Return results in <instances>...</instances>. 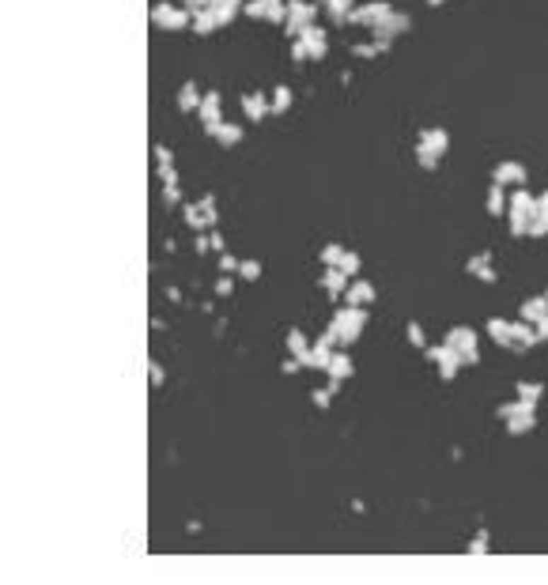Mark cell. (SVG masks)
<instances>
[{"label":"cell","mask_w":548,"mask_h":585,"mask_svg":"<svg viewBox=\"0 0 548 585\" xmlns=\"http://www.w3.org/2000/svg\"><path fill=\"white\" fill-rule=\"evenodd\" d=\"M238 264L243 261H235L231 253H219V272H238Z\"/></svg>","instance_id":"obj_45"},{"label":"cell","mask_w":548,"mask_h":585,"mask_svg":"<svg viewBox=\"0 0 548 585\" xmlns=\"http://www.w3.org/2000/svg\"><path fill=\"white\" fill-rule=\"evenodd\" d=\"M344 246H341V242H329V246L322 249V264H325V268H329V264H341V257H344Z\"/></svg>","instance_id":"obj_34"},{"label":"cell","mask_w":548,"mask_h":585,"mask_svg":"<svg viewBox=\"0 0 548 585\" xmlns=\"http://www.w3.org/2000/svg\"><path fill=\"white\" fill-rule=\"evenodd\" d=\"M156 162L159 167H170V148L167 143H156Z\"/></svg>","instance_id":"obj_47"},{"label":"cell","mask_w":548,"mask_h":585,"mask_svg":"<svg viewBox=\"0 0 548 585\" xmlns=\"http://www.w3.org/2000/svg\"><path fill=\"white\" fill-rule=\"evenodd\" d=\"M341 302H348V306H371V302H375V283L363 280V276H356V280L348 283V291H344Z\"/></svg>","instance_id":"obj_14"},{"label":"cell","mask_w":548,"mask_h":585,"mask_svg":"<svg viewBox=\"0 0 548 585\" xmlns=\"http://www.w3.org/2000/svg\"><path fill=\"white\" fill-rule=\"evenodd\" d=\"M216 140L223 143V148H235V143L243 140V125H235V121H223V125H219V132H216Z\"/></svg>","instance_id":"obj_28"},{"label":"cell","mask_w":548,"mask_h":585,"mask_svg":"<svg viewBox=\"0 0 548 585\" xmlns=\"http://www.w3.org/2000/svg\"><path fill=\"white\" fill-rule=\"evenodd\" d=\"M488 340L499 348H514V336H511V321H503V317H488Z\"/></svg>","instance_id":"obj_19"},{"label":"cell","mask_w":548,"mask_h":585,"mask_svg":"<svg viewBox=\"0 0 548 585\" xmlns=\"http://www.w3.org/2000/svg\"><path fill=\"white\" fill-rule=\"evenodd\" d=\"M243 8H246V0H219L216 4V23L219 27H231L238 16H243Z\"/></svg>","instance_id":"obj_22"},{"label":"cell","mask_w":548,"mask_h":585,"mask_svg":"<svg viewBox=\"0 0 548 585\" xmlns=\"http://www.w3.org/2000/svg\"><path fill=\"white\" fill-rule=\"evenodd\" d=\"M337 389H341V382H329L325 389H310V404H314V408H322V412H325V408L333 404V393H337Z\"/></svg>","instance_id":"obj_31"},{"label":"cell","mask_w":548,"mask_h":585,"mask_svg":"<svg viewBox=\"0 0 548 585\" xmlns=\"http://www.w3.org/2000/svg\"><path fill=\"white\" fill-rule=\"evenodd\" d=\"M337 268H341V272H348V276H352V280H356V276L363 272V257H359V253H344Z\"/></svg>","instance_id":"obj_33"},{"label":"cell","mask_w":548,"mask_h":585,"mask_svg":"<svg viewBox=\"0 0 548 585\" xmlns=\"http://www.w3.org/2000/svg\"><path fill=\"white\" fill-rule=\"evenodd\" d=\"M182 215H185V223H190L193 230H212V227H208V219H204V212H201V204H190V201H185V204H182Z\"/></svg>","instance_id":"obj_27"},{"label":"cell","mask_w":548,"mask_h":585,"mask_svg":"<svg viewBox=\"0 0 548 585\" xmlns=\"http://www.w3.org/2000/svg\"><path fill=\"white\" fill-rule=\"evenodd\" d=\"M148 382H151V389H159V385L167 382V370H163L156 359H151V367H148Z\"/></svg>","instance_id":"obj_42"},{"label":"cell","mask_w":548,"mask_h":585,"mask_svg":"<svg viewBox=\"0 0 548 585\" xmlns=\"http://www.w3.org/2000/svg\"><path fill=\"white\" fill-rule=\"evenodd\" d=\"M269 110H272V114H288V110H291V87H276V91H272L269 95Z\"/></svg>","instance_id":"obj_26"},{"label":"cell","mask_w":548,"mask_h":585,"mask_svg":"<svg viewBox=\"0 0 548 585\" xmlns=\"http://www.w3.org/2000/svg\"><path fill=\"white\" fill-rule=\"evenodd\" d=\"M243 12H246L250 19H265V16H269V0H246Z\"/></svg>","instance_id":"obj_39"},{"label":"cell","mask_w":548,"mask_h":585,"mask_svg":"<svg viewBox=\"0 0 548 585\" xmlns=\"http://www.w3.org/2000/svg\"><path fill=\"white\" fill-rule=\"evenodd\" d=\"M280 370H284V374H295V370H303V362L295 359V355H288V359L280 362Z\"/></svg>","instance_id":"obj_49"},{"label":"cell","mask_w":548,"mask_h":585,"mask_svg":"<svg viewBox=\"0 0 548 585\" xmlns=\"http://www.w3.org/2000/svg\"><path fill=\"white\" fill-rule=\"evenodd\" d=\"M197 204H201V212H204V219H208V227H216V223H219V212H216V196H212V193H204V196H201V201H197Z\"/></svg>","instance_id":"obj_35"},{"label":"cell","mask_w":548,"mask_h":585,"mask_svg":"<svg viewBox=\"0 0 548 585\" xmlns=\"http://www.w3.org/2000/svg\"><path fill=\"white\" fill-rule=\"evenodd\" d=\"M329 333L341 340V348H352L359 336L367 333V306H337L333 321H329Z\"/></svg>","instance_id":"obj_1"},{"label":"cell","mask_w":548,"mask_h":585,"mask_svg":"<svg viewBox=\"0 0 548 585\" xmlns=\"http://www.w3.org/2000/svg\"><path fill=\"white\" fill-rule=\"evenodd\" d=\"M314 19H317V4H310V0H288V23H284V35L299 38L303 27H310Z\"/></svg>","instance_id":"obj_8"},{"label":"cell","mask_w":548,"mask_h":585,"mask_svg":"<svg viewBox=\"0 0 548 585\" xmlns=\"http://www.w3.org/2000/svg\"><path fill=\"white\" fill-rule=\"evenodd\" d=\"M348 283H352V276H348V272H341V268H337V264H329V268L322 272V287H325V295H329V299H344V291H348Z\"/></svg>","instance_id":"obj_13"},{"label":"cell","mask_w":548,"mask_h":585,"mask_svg":"<svg viewBox=\"0 0 548 585\" xmlns=\"http://www.w3.org/2000/svg\"><path fill=\"white\" fill-rule=\"evenodd\" d=\"M201 91H197V83H182L178 87V110H185V114H197L201 110Z\"/></svg>","instance_id":"obj_24"},{"label":"cell","mask_w":548,"mask_h":585,"mask_svg":"<svg viewBox=\"0 0 548 585\" xmlns=\"http://www.w3.org/2000/svg\"><path fill=\"white\" fill-rule=\"evenodd\" d=\"M163 201H167V204H182V185H163Z\"/></svg>","instance_id":"obj_43"},{"label":"cell","mask_w":548,"mask_h":585,"mask_svg":"<svg viewBox=\"0 0 548 585\" xmlns=\"http://www.w3.org/2000/svg\"><path fill=\"white\" fill-rule=\"evenodd\" d=\"M212 30H219L216 23V8H201V12H193V35H212Z\"/></svg>","instance_id":"obj_25"},{"label":"cell","mask_w":548,"mask_h":585,"mask_svg":"<svg viewBox=\"0 0 548 585\" xmlns=\"http://www.w3.org/2000/svg\"><path fill=\"white\" fill-rule=\"evenodd\" d=\"M393 12V4L390 0H367V4H356L352 8V16H348V23H356V27H375L378 19H386Z\"/></svg>","instance_id":"obj_10"},{"label":"cell","mask_w":548,"mask_h":585,"mask_svg":"<svg viewBox=\"0 0 548 585\" xmlns=\"http://www.w3.org/2000/svg\"><path fill=\"white\" fill-rule=\"evenodd\" d=\"M465 272L480 283H496V268H491V253H477V257L465 261Z\"/></svg>","instance_id":"obj_18"},{"label":"cell","mask_w":548,"mask_h":585,"mask_svg":"<svg viewBox=\"0 0 548 585\" xmlns=\"http://www.w3.org/2000/svg\"><path fill=\"white\" fill-rule=\"evenodd\" d=\"M518 317H522V321H541V317H548V299H544V295H533V299H525L522 302V310H518Z\"/></svg>","instance_id":"obj_21"},{"label":"cell","mask_w":548,"mask_h":585,"mask_svg":"<svg viewBox=\"0 0 548 585\" xmlns=\"http://www.w3.org/2000/svg\"><path fill=\"white\" fill-rule=\"evenodd\" d=\"M420 143H424V148H431L435 155H446V148H450V132H446V129H424Z\"/></svg>","instance_id":"obj_20"},{"label":"cell","mask_w":548,"mask_h":585,"mask_svg":"<svg viewBox=\"0 0 548 585\" xmlns=\"http://www.w3.org/2000/svg\"><path fill=\"white\" fill-rule=\"evenodd\" d=\"M235 291V280H231V276H219V280H216V295H223V299H227V295H231Z\"/></svg>","instance_id":"obj_44"},{"label":"cell","mask_w":548,"mask_h":585,"mask_svg":"<svg viewBox=\"0 0 548 585\" xmlns=\"http://www.w3.org/2000/svg\"><path fill=\"white\" fill-rule=\"evenodd\" d=\"M159 170V182L163 185H178V174H174V167H156Z\"/></svg>","instance_id":"obj_46"},{"label":"cell","mask_w":548,"mask_h":585,"mask_svg":"<svg viewBox=\"0 0 548 585\" xmlns=\"http://www.w3.org/2000/svg\"><path fill=\"white\" fill-rule=\"evenodd\" d=\"M306 351H310V344H306V333H303V329H288V355L303 359Z\"/></svg>","instance_id":"obj_29"},{"label":"cell","mask_w":548,"mask_h":585,"mask_svg":"<svg viewBox=\"0 0 548 585\" xmlns=\"http://www.w3.org/2000/svg\"><path fill=\"white\" fill-rule=\"evenodd\" d=\"M544 299H548V291H544Z\"/></svg>","instance_id":"obj_54"},{"label":"cell","mask_w":548,"mask_h":585,"mask_svg":"<svg viewBox=\"0 0 548 585\" xmlns=\"http://www.w3.org/2000/svg\"><path fill=\"white\" fill-rule=\"evenodd\" d=\"M299 38L306 42V53H310V61H322L325 53H329V35H325V27L310 23V27H303Z\"/></svg>","instance_id":"obj_12"},{"label":"cell","mask_w":548,"mask_h":585,"mask_svg":"<svg viewBox=\"0 0 548 585\" xmlns=\"http://www.w3.org/2000/svg\"><path fill=\"white\" fill-rule=\"evenodd\" d=\"M438 159H443V155H435L431 148L416 143V162H420V170H435V167H438Z\"/></svg>","instance_id":"obj_32"},{"label":"cell","mask_w":548,"mask_h":585,"mask_svg":"<svg viewBox=\"0 0 548 585\" xmlns=\"http://www.w3.org/2000/svg\"><path fill=\"white\" fill-rule=\"evenodd\" d=\"M537 212L548 215V189H544V193H537Z\"/></svg>","instance_id":"obj_51"},{"label":"cell","mask_w":548,"mask_h":585,"mask_svg":"<svg viewBox=\"0 0 548 585\" xmlns=\"http://www.w3.org/2000/svg\"><path fill=\"white\" fill-rule=\"evenodd\" d=\"M238 276H243V280H250V283L261 280V261H243V264H238Z\"/></svg>","instance_id":"obj_40"},{"label":"cell","mask_w":548,"mask_h":585,"mask_svg":"<svg viewBox=\"0 0 548 585\" xmlns=\"http://www.w3.org/2000/svg\"><path fill=\"white\" fill-rule=\"evenodd\" d=\"M488 548H491V536H488V528H480V533L469 540V551H473V555H484Z\"/></svg>","instance_id":"obj_38"},{"label":"cell","mask_w":548,"mask_h":585,"mask_svg":"<svg viewBox=\"0 0 548 585\" xmlns=\"http://www.w3.org/2000/svg\"><path fill=\"white\" fill-rule=\"evenodd\" d=\"M499 419H503V427H507V435H530V430L537 427V404H530V401H522V396H514V401H507V404H499V412H496Z\"/></svg>","instance_id":"obj_3"},{"label":"cell","mask_w":548,"mask_h":585,"mask_svg":"<svg viewBox=\"0 0 548 585\" xmlns=\"http://www.w3.org/2000/svg\"><path fill=\"white\" fill-rule=\"evenodd\" d=\"M404 336H409V344H412V348H420V351L427 348V336H424V329L416 325V321H409V325H404Z\"/></svg>","instance_id":"obj_36"},{"label":"cell","mask_w":548,"mask_h":585,"mask_svg":"<svg viewBox=\"0 0 548 585\" xmlns=\"http://www.w3.org/2000/svg\"><path fill=\"white\" fill-rule=\"evenodd\" d=\"M208 238H212V249L216 253H223V235H219V230L212 227V230H208Z\"/></svg>","instance_id":"obj_50"},{"label":"cell","mask_w":548,"mask_h":585,"mask_svg":"<svg viewBox=\"0 0 548 585\" xmlns=\"http://www.w3.org/2000/svg\"><path fill=\"white\" fill-rule=\"evenodd\" d=\"M514 393H518V396H522V401H530V404H537V401H541V396H544L548 389H544V385H541V382H518V385H514Z\"/></svg>","instance_id":"obj_30"},{"label":"cell","mask_w":548,"mask_h":585,"mask_svg":"<svg viewBox=\"0 0 548 585\" xmlns=\"http://www.w3.org/2000/svg\"><path fill=\"white\" fill-rule=\"evenodd\" d=\"M525 178H530V174H525V167L518 159H503L496 170H491V182H499L503 189H518V185H525Z\"/></svg>","instance_id":"obj_11"},{"label":"cell","mask_w":548,"mask_h":585,"mask_svg":"<svg viewBox=\"0 0 548 585\" xmlns=\"http://www.w3.org/2000/svg\"><path fill=\"white\" fill-rule=\"evenodd\" d=\"M537 219V196L518 185L511 193V204H507V223H511V235L514 238H530V223Z\"/></svg>","instance_id":"obj_2"},{"label":"cell","mask_w":548,"mask_h":585,"mask_svg":"<svg viewBox=\"0 0 548 585\" xmlns=\"http://www.w3.org/2000/svg\"><path fill=\"white\" fill-rule=\"evenodd\" d=\"M243 114H246V121H265L272 110H269V95L265 91H250V95H243Z\"/></svg>","instance_id":"obj_16"},{"label":"cell","mask_w":548,"mask_h":585,"mask_svg":"<svg viewBox=\"0 0 548 585\" xmlns=\"http://www.w3.org/2000/svg\"><path fill=\"white\" fill-rule=\"evenodd\" d=\"M329 382H348V378H352V374H356V362H352V355H348V351L344 348H337L333 351V362H329Z\"/></svg>","instance_id":"obj_17"},{"label":"cell","mask_w":548,"mask_h":585,"mask_svg":"<svg viewBox=\"0 0 548 585\" xmlns=\"http://www.w3.org/2000/svg\"><path fill=\"white\" fill-rule=\"evenodd\" d=\"M427 4H431V8H443V4H446V0H427Z\"/></svg>","instance_id":"obj_53"},{"label":"cell","mask_w":548,"mask_h":585,"mask_svg":"<svg viewBox=\"0 0 548 585\" xmlns=\"http://www.w3.org/2000/svg\"><path fill=\"white\" fill-rule=\"evenodd\" d=\"M488 215H507V204H511V196H507V189H503L499 182H491L488 185Z\"/></svg>","instance_id":"obj_23"},{"label":"cell","mask_w":548,"mask_h":585,"mask_svg":"<svg viewBox=\"0 0 548 585\" xmlns=\"http://www.w3.org/2000/svg\"><path fill=\"white\" fill-rule=\"evenodd\" d=\"M151 23L159 30H193V12L185 4H170V0H163V4L151 8Z\"/></svg>","instance_id":"obj_4"},{"label":"cell","mask_w":548,"mask_h":585,"mask_svg":"<svg viewBox=\"0 0 548 585\" xmlns=\"http://www.w3.org/2000/svg\"><path fill=\"white\" fill-rule=\"evenodd\" d=\"M291 61H295V64H306V61H310V53H306V42H303V38H291Z\"/></svg>","instance_id":"obj_41"},{"label":"cell","mask_w":548,"mask_h":585,"mask_svg":"<svg viewBox=\"0 0 548 585\" xmlns=\"http://www.w3.org/2000/svg\"><path fill=\"white\" fill-rule=\"evenodd\" d=\"M537 340H548V317H541V321H537Z\"/></svg>","instance_id":"obj_52"},{"label":"cell","mask_w":548,"mask_h":585,"mask_svg":"<svg viewBox=\"0 0 548 585\" xmlns=\"http://www.w3.org/2000/svg\"><path fill=\"white\" fill-rule=\"evenodd\" d=\"M424 355H427V362H435V367H438V378H443V382H454V378H457V370L465 367L462 351H454L450 344H438V348H424Z\"/></svg>","instance_id":"obj_6"},{"label":"cell","mask_w":548,"mask_h":585,"mask_svg":"<svg viewBox=\"0 0 548 585\" xmlns=\"http://www.w3.org/2000/svg\"><path fill=\"white\" fill-rule=\"evenodd\" d=\"M219 0H185V8H190V12H201V8H216Z\"/></svg>","instance_id":"obj_48"},{"label":"cell","mask_w":548,"mask_h":585,"mask_svg":"<svg viewBox=\"0 0 548 585\" xmlns=\"http://www.w3.org/2000/svg\"><path fill=\"white\" fill-rule=\"evenodd\" d=\"M409 27H412V19L404 16V12H390L386 19H378V23L371 27L367 35H371V42H378L382 49H390L393 42H397V38H401V35H404V30H409Z\"/></svg>","instance_id":"obj_5"},{"label":"cell","mask_w":548,"mask_h":585,"mask_svg":"<svg viewBox=\"0 0 548 585\" xmlns=\"http://www.w3.org/2000/svg\"><path fill=\"white\" fill-rule=\"evenodd\" d=\"M443 344H450L454 351H462V359H465V367H477L480 362V348H477V333L469 325H454L450 333H446Z\"/></svg>","instance_id":"obj_7"},{"label":"cell","mask_w":548,"mask_h":585,"mask_svg":"<svg viewBox=\"0 0 548 585\" xmlns=\"http://www.w3.org/2000/svg\"><path fill=\"white\" fill-rule=\"evenodd\" d=\"M511 336H514V348L511 351H530L533 344H541V340H537V325L533 321H511Z\"/></svg>","instance_id":"obj_15"},{"label":"cell","mask_w":548,"mask_h":585,"mask_svg":"<svg viewBox=\"0 0 548 585\" xmlns=\"http://www.w3.org/2000/svg\"><path fill=\"white\" fill-rule=\"evenodd\" d=\"M352 53H356V57H378V53H386V49H382L378 46V42H356V46H352Z\"/></svg>","instance_id":"obj_37"},{"label":"cell","mask_w":548,"mask_h":585,"mask_svg":"<svg viewBox=\"0 0 548 585\" xmlns=\"http://www.w3.org/2000/svg\"><path fill=\"white\" fill-rule=\"evenodd\" d=\"M197 117H201V125H204V132L216 140V132H219V125H223V98H219V91H204V98H201V110H197Z\"/></svg>","instance_id":"obj_9"}]
</instances>
